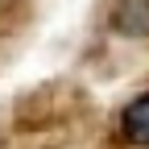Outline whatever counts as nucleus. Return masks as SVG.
Masks as SVG:
<instances>
[{
  "label": "nucleus",
  "mask_w": 149,
  "mask_h": 149,
  "mask_svg": "<svg viewBox=\"0 0 149 149\" xmlns=\"http://www.w3.org/2000/svg\"><path fill=\"white\" fill-rule=\"evenodd\" d=\"M112 29L120 37H149V0H116Z\"/></svg>",
  "instance_id": "nucleus-2"
},
{
  "label": "nucleus",
  "mask_w": 149,
  "mask_h": 149,
  "mask_svg": "<svg viewBox=\"0 0 149 149\" xmlns=\"http://www.w3.org/2000/svg\"><path fill=\"white\" fill-rule=\"evenodd\" d=\"M116 133H120L124 145L149 149V91H137V95L120 108V116H116Z\"/></svg>",
  "instance_id": "nucleus-1"
}]
</instances>
